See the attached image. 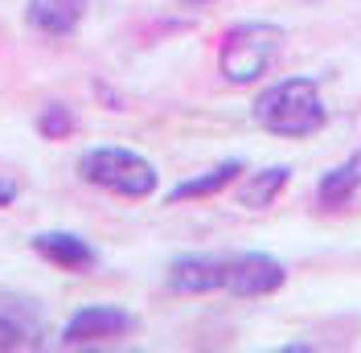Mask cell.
<instances>
[{"label": "cell", "instance_id": "7a4b0ae2", "mask_svg": "<svg viewBox=\"0 0 361 353\" xmlns=\"http://www.w3.org/2000/svg\"><path fill=\"white\" fill-rule=\"evenodd\" d=\"M78 176L103 189V193H115V198L128 201H144L157 193L160 173L148 156H140L135 148H119V144H99V148H87L78 156Z\"/></svg>", "mask_w": 361, "mask_h": 353}, {"label": "cell", "instance_id": "ba28073f", "mask_svg": "<svg viewBox=\"0 0 361 353\" xmlns=\"http://www.w3.org/2000/svg\"><path fill=\"white\" fill-rule=\"evenodd\" d=\"M33 251L42 255L45 263H54L58 271H90L99 263V251L82 234H70V230H42V234H33Z\"/></svg>", "mask_w": 361, "mask_h": 353}, {"label": "cell", "instance_id": "6da1fadb", "mask_svg": "<svg viewBox=\"0 0 361 353\" xmlns=\"http://www.w3.org/2000/svg\"><path fill=\"white\" fill-rule=\"evenodd\" d=\"M250 119L271 136H288V140H308L329 124V107L320 99V83L316 78H283L271 83L255 107Z\"/></svg>", "mask_w": 361, "mask_h": 353}, {"label": "cell", "instance_id": "9a60e30c", "mask_svg": "<svg viewBox=\"0 0 361 353\" xmlns=\"http://www.w3.org/2000/svg\"><path fill=\"white\" fill-rule=\"evenodd\" d=\"M180 4H205V0H180Z\"/></svg>", "mask_w": 361, "mask_h": 353}, {"label": "cell", "instance_id": "52a82bcc", "mask_svg": "<svg viewBox=\"0 0 361 353\" xmlns=\"http://www.w3.org/2000/svg\"><path fill=\"white\" fill-rule=\"evenodd\" d=\"M222 280H226V255H177L164 271V284L180 296L222 292Z\"/></svg>", "mask_w": 361, "mask_h": 353}, {"label": "cell", "instance_id": "8fae6325", "mask_svg": "<svg viewBox=\"0 0 361 353\" xmlns=\"http://www.w3.org/2000/svg\"><path fill=\"white\" fill-rule=\"evenodd\" d=\"M357 189H361V148L349 156L345 164H337V169H329V173L320 176V185H316V205H320V210H345Z\"/></svg>", "mask_w": 361, "mask_h": 353}, {"label": "cell", "instance_id": "3957f363", "mask_svg": "<svg viewBox=\"0 0 361 353\" xmlns=\"http://www.w3.org/2000/svg\"><path fill=\"white\" fill-rule=\"evenodd\" d=\"M283 54V29L271 21H238L226 29L218 45V70L230 87H250L259 83L275 58Z\"/></svg>", "mask_w": 361, "mask_h": 353}, {"label": "cell", "instance_id": "8992f818", "mask_svg": "<svg viewBox=\"0 0 361 353\" xmlns=\"http://www.w3.org/2000/svg\"><path fill=\"white\" fill-rule=\"evenodd\" d=\"M45 337L42 312L33 300L0 292V353L4 349H37Z\"/></svg>", "mask_w": 361, "mask_h": 353}, {"label": "cell", "instance_id": "5bb4252c", "mask_svg": "<svg viewBox=\"0 0 361 353\" xmlns=\"http://www.w3.org/2000/svg\"><path fill=\"white\" fill-rule=\"evenodd\" d=\"M17 201V181H8V176H0V210H8Z\"/></svg>", "mask_w": 361, "mask_h": 353}, {"label": "cell", "instance_id": "277c9868", "mask_svg": "<svg viewBox=\"0 0 361 353\" xmlns=\"http://www.w3.org/2000/svg\"><path fill=\"white\" fill-rule=\"evenodd\" d=\"M288 280V267L279 263L267 251H238V255H226V280L222 292L238 296V300H255V296H271L279 292Z\"/></svg>", "mask_w": 361, "mask_h": 353}, {"label": "cell", "instance_id": "7c38bea8", "mask_svg": "<svg viewBox=\"0 0 361 353\" xmlns=\"http://www.w3.org/2000/svg\"><path fill=\"white\" fill-rule=\"evenodd\" d=\"M288 181H292V169H288V164H271L263 173H250L247 185L238 189V201H243L247 210H267L271 201L288 189Z\"/></svg>", "mask_w": 361, "mask_h": 353}, {"label": "cell", "instance_id": "9c48e42d", "mask_svg": "<svg viewBox=\"0 0 361 353\" xmlns=\"http://www.w3.org/2000/svg\"><path fill=\"white\" fill-rule=\"evenodd\" d=\"M90 0H25V21L45 37H74L87 17Z\"/></svg>", "mask_w": 361, "mask_h": 353}, {"label": "cell", "instance_id": "5b68a950", "mask_svg": "<svg viewBox=\"0 0 361 353\" xmlns=\"http://www.w3.org/2000/svg\"><path fill=\"white\" fill-rule=\"evenodd\" d=\"M135 329V316L119 304H87L70 316L62 325V345L70 349H82V345H103V341H115V337H128Z\"/></svg>", "mask_w": 361, "mask_h": 353}, {"label": "cell", "instance_id": "30bf717a", "mask_svg": "<svg viewBox=\"0 0 361 353\" xmlns=\"http://www.w3.org/2000/svg\"><path fill=\"white\" fill-rule=\"evenodd\" d=\"M247 173V164L234 156V160H222V164H214L209 173L202 176H189V181H180V185H173L169 189V201L173 205H180V201H202V198H218L222 189H230L238 176Z\"/></svg>", "mask_w": 361, "mask_h": 353}, {"label": "cell", "instance_id": "4fadbf2b", "mask_svg": "<svg viewBox=\"0 0 361 353\" xmlns=\"http://www.w3.org/2000/svg\"><path fill=\"white\" fill-rule=\"evenodd\" d=\"M74 128H78V119L66 103H45L37 111V136L42 140H66V136H74Z\"/></svg>", "mask_w": 361, "mask_h": 353}]
</instances>
